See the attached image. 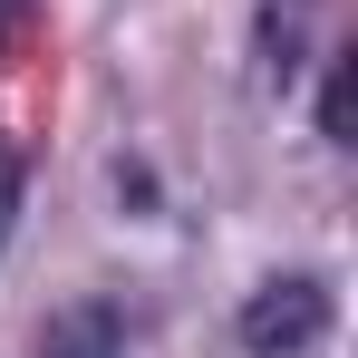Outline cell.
I'll return each instance as SVG.
<instances>
[{
    "instance_id": "3957f363",
    "label": "cell",
    "mask_w": 358,
    "mask_h": 358,
    "mask_svg": "<svg viewBox=\"0 0 358 358\" xmlns=\"http://www.w3.org/2000/svg\"><path fill=\"white\" fill-rule=\"evenodd\" d=\"M320 136H349V68H329V97H320Z\"/></svg>"
},
{
    "instance_id": "5b68a950",
    "label": "cell",
    "mask_w": 358,
    "mask_h": 358,
    "mask_svg": "<svg viewBox=\"0 0 358 358\" xmlns=\"http://www.w3.org/2000/svg\"><path fill=\"white\" fill-rule=\"evenodd\" d=\"M20 10H29V0H0V29H10V20H20Z\"/></svg>"
},
{
    "instance_id": "7a4b0ae2",
    "label": "cell",
    "mask_w": 358,
    "mask_h": 358,
    "mask_svg": "<svg viewBox=\"0 0 358 358\" xmlns=\"http://www.w3.org/2000/svg\"><path fill=\"white\" fill-rule=\"evenodd\" d=\"M39 358H117V320L107 310H68L59 329L39 339Z\"/></svg>"
},
{
    "instance_id": "6da1fadb",
    "label": "cell",
    "mask_w": 358,
    "mask_h": 358,
    "mask_svg": "<svg viewBox=\"0 0 358 358\" xmlns=\"http://www.w3.org/2000/svg\"><path fill=\"white\" fill-rule=\"evenodd\" d=\"M320 329H329V291L310 271L300 281H262V291L242 300V349L252 358H300Z\"/></svg>"
},
{
    "instance_id": "277c9868",
    "label": "cell",
    "mask_w": 358,
    "mask_h": 358,
    "mask_svg": "<svg viewBox=\"0 0 358 358\" xmlns=\"http://www.w3.org/2000/svg\"><path fill=\"white\" fill-rule=\"evenodd\" d=\"M10 213H20V165L0 155V242H10Z\"/></svg>"
}]
</instances>
